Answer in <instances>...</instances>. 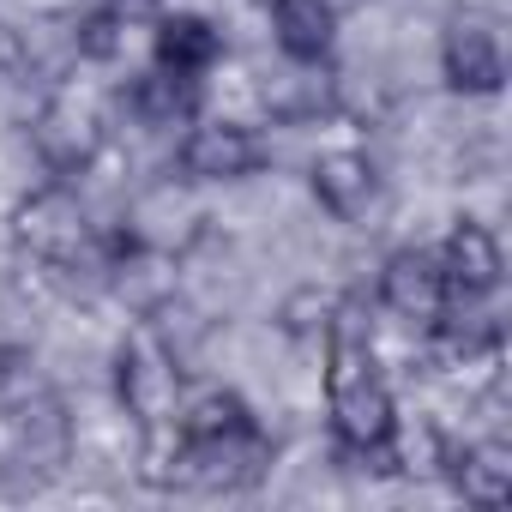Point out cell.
Returning <instances> with one entry per match:
<instances>
[{
	"mask_svg": "<svg viewBox=\"0 0 512 512\" xmlns=\"http://www.w3.org/2000/svg\"><path fill=\"white\" fill-rule=\"evenodd\" d=\"M151 67L181 73V79H205L223 61V31L205 13H157L151 19Z\"/></svg>",
	"mask_w": 512,
	"mask_h": 512,
	"instance_id": "cell-9",
	"label": "cell"
},
{
	"mask_svg": "<svg viewBox=\"0 0 512 512\" xmlns=\"http://www.w3.org/2000/svg\"><path fill=\"white\" fill-rule=\"evenodd\" d=\"M446 476L458 488V500L494 512L512 500V446L506 440H470V446H446Z\"/></svg>",
	"mask_w": 512,
	"mask_h": 512,
	"instance_id": "cell-12",
	"label": "cell"
},
{
	"mask_svg": "<svg viewBox=\"0 0 512 512\" xmlns=\"http://www.w3.org/2000/svg\"><path fill=\"white\" fill-rule=\"evenodd\" d=\"M103 7H109L115 19H127V25H151V19L163 13V0H103Z\"/></svg>",
	"mask_w": 512,
	"mask_h": 512,
	"instance_id": "cell-16",
	"label": "cell"
},
{
	"mask_svg": "<svg viewBox=\"0 0 512 512\" xmlns=\"http://www.w3.org/2000/svg\"><path fill=\"white\" fill-rule=\"evenodd\" d=\"M73 49H79V61H97V67L121 61V55H127V19H115L109 7L79 13V19H73Z\"/></svg>",
	"mask_w": 512,
	"mask_h": 512,
	"instance_id": "cell-14",
	"label": "cell"
},
{
	"mask_svg": "<svg viewBox=\"0 0 512 512\" xmlns=\"http://www.w3.org/2000/svg\"><path fill=\"white\" fill-rule=\"evenodd\" d=\"M440 272H446V296L452 302H488L506 278L500 260V235L482 217H458L440 241Z\"/></svg>",
	"mask_w": 512,
	"mask_h": 512,
	"instance_id": "cell-8",
	"label": "cell"
},
{
	"mask_svg": "<svg viewBox=\"0 0 512 512\" xmlns=\"http://www.w3.org/2000/svg\"><path fill=\"white\" fill-rule=\"evenodd\" d=\"M19 61H25V37L13 25H0V73H19Z\"/></svg>",
	"mask_w": 512,
	"mask_h": 512,
	"instance_id": "cell-17",
	"label": "cell"
},
{
	"mask_svg": "<svg viewBox=\"0 0 512 512\" xmlns=\"http://www.w3.org/2000/svg\"><path fill=\"white\" fill-rule=\"evenodd\" d=\"M380 308L392 320H404L410 332H434V320L452 308L434 247H392L386 253V266H380Z\"/></svg>",
	"mask_w": 512,
	"mask_h": 512,
	"instance_id": "cell-6",
	"label": "cell"
},
{
	"mask_svg": "<svg viewBox=\"0 0 512 512\" xmlns=\"http://www.w3.org/2000/svg\"><path fill=\"white\" fill-rule=\"evenodd\" d=\"M13 241L31 253V260L61 266V272L97 260V229H91V217H85V205H79V193L67 181H49V187H37V193L19 199Z\"/></svg>",
	"mask_w": 512,
	"mask_h": 512,
	"instance_id": "cell-3",
	"label": "cell"
},
{
	"mask_svg": "<svg viewBox=\"0 0 512 512\" xmlns=\"http://www.w3.org/2000/svg\"><path fill=\"white\" fill-rule=\"evenodd\" d=\"M272 37L290 67H326L338 49V7L332 0H272Z\"/></svg>",
	"mask_w": 512,
	"mask_h": 512,
	"instance_id": "cell-11",
	"label": "cell"
},
{
	"mask_svg": "<svg viewBox=\"0 0 512 512\" xmlns=\"http://www.w3.org/2000/svg\"><path fill=\"white\" fill-rule=\"evenodd\" d=\"M326 410H332V446L344 464L392 470L398 404H392V386H386L374 344L356 326L350 302L332 308V326H326Z\"/></svg>",
	"mask_w": 512,
	"mask_h": 512,
	"instance_id": "cell-1",
	"label": "cell"
},
{
	"mask_svg": "<svg viewBox=\"0 0 512 512\" xmlns=\"http://www.w3.org/2000/svg\"><path fill=\"white\" fill-rule=\"evenodd\" d=\"M308 181H314L320 211H332L338 223H362L374 211V199H380V169L362 151H326V157H314Z\"/></svg>",
	"mask_w": 512,
	"mask_h": 512,
	"instance_id": "cell-10",
	"label": "cell"
},
{
	"mask_svg": "<svg viewBox=\"0 0 512 512\" xmlns=\"http://www.w3.org/2000/svg\"><path fill=\"white\" fill-rule=\"evenodd\" d=\"M37 392V362L31 350H0V416H13Z\"/></svg>",
	"mask_w": 512,
	"mask_h": 512,
	"instance_id": "cell-15",
	"label": "cell"
},
{
	"mask_svg": "<svg viewBox=\"0 0 512 512\" xmlns=\"http://www.w3.org/2000/svg\"><path fill=\"white\" fill-rule=\"evenodd\" d=\"M440 73L458 97H500L506 85V55H500V37L488 19L476 13H458L446 31H440Z\"/></svg>",
	"mask_w": 512,
	"mask_h": 512,
	"instance_id": "cell-7",
	"label": "cell"
},
{
	"mask_svg": "<svg viewBox=\"0 0 512 512\" xmlns=\"http://www.w3.org/2000/svg\"><path fill=\"white\" fill-rule=\"evenodd\" d=\"M103 139H109V121H103V103L91 91H55L31 121V151L55 181L85 175L103 157Z\"/></svg>",
	"mask_w": 512,
	"mask_h": 512,
	"instance_id": "cell-4",
	"label": "cell"
},
{
	"mask_svg": "<svg viewBox=\"0 0 512 512\" xmlns=\"http://www.w3.org/2000/svg\"><path fill=\"white\" fill-rule=\"evenodd\" d=\"M260 7H272V0H260Z\"/></svg>",
	"mask_w": 512,
	"mask_h": 512,
	"instance_id": "cell-18",
	"label": "cell"
},
{
	"mask_svg": "<svg viewBox=\"0 0 512 512\" xmlns=\"http://www.w3.org/2000/svg\"><path fill=\"white\" fill-rule=\"evenodd\" d=\"M115 404L139 428V440L175 428V410H181V362L157 338V326H133L115 344Z\"/></svg>",
	"mask_w": 512,
	"mask_h": 512,
	"instance_id": "cell-2",
	"label": "cell"
},
{
	"mask_svg": "<svg viewBox=\"0 0 512 512\" xmlns=\"http://www.w3.org/2000/svg\"><path fill=\"white\" fill-rule=\"evenodd\" d=\"M272 163V145L260 127H247V121H193L181 151H175V169L187 181H247V175H260Z\"/></svg>",
	"mask_w": 512,
	"mask_h": 512,
	"instance_id": "cell-5",
	"label": "cell"
},
{
	"mask_svg": "<svg viewBox=\"0 0 512 512\" xmlns=\"http://www.w3.org/2000/svg\"><path fill=\"white\" fill-rule=\"evenodd\" d=\"M121 103H127V115H133L139 127H193L205 91H199V79H181V73L151 67V73H133V79H127Z\"/></svg>",
	"mask_w": 512,
	"mask_h": 512,
	"instance_id": "cell-13",
	"label": "cell"
}]
</instances>
